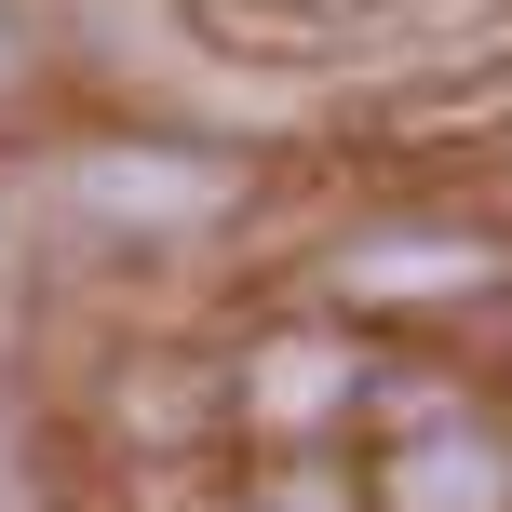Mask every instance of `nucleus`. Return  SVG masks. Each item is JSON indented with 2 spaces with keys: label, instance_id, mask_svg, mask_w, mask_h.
<instances>
[{
  "label": "nucleus",
  "instance_id": "obj_1",
  "mask_svg": "<svg viewBox=\"0 0 512 512\" xmlns=\"http://www.w3.org/2000/svg\"><path fill=\"white\" fill-rule=\"evenodd\" d=\"M81 189L108 216H203L216 203V176H189V162H81Z\"/></svg>",
  "mask_w": 512,
  "mask_h": 512
},
{
  "label": "nucleus",
  "instance_id": "obj_2",
  "mask_svg": "<svg viewBox=\"0 0 512 512\" xmlns=\"http://www.w3.org/2000/svg\"><path fill=\"white\" fill-rule=\"evenodd\" d=\"M391 486H405V512H499V459L486 445H418Z\"/></svg>",
  "mask_w": 512,
  "mask_h": 512
},
{
  "label": "nucleus",
  "instance_id": "obj_4",
  "mask_svg": "<svg viewBox=\"0 0 512 512\" xmlns=\"http://www.w3.org/2000/svg\"><path fill=\"white\" fill-rule=\"evenodd\" d=\"M310 405H337V364L324 351H270V418H310Z\"/></svg>",
  "mask_w": 512,
  "mask_h": 512
},
{
  "label": "nucleus",
  "instance_id": "obj_3",
  "mask_svg": "<svg viewBox=\"0 0 512 512\" xmlns=\"http://www.w3.org/2000/svg\"><path fill=\"white\" fill-rule=\"evenodd\" d=\"M364 283L418 297V283H472V256H445V243H391V256H364Z\"/></svg>",
  "mask_w": 512,
  "mask_h": 512
}]
</instances>
